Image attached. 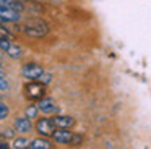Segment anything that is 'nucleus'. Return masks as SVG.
I'll list each match as a JSON object with an SVG mask.
<instances>
[{
    "label": "nucleus",
    "instance_id": "obj_17",
    "mask_svg": "<svg viewBox=\"0 0 151 149\" xmlns=\"http://www.w3.org/2000/svg\"><path fill=\"white\" fill-rule=\"evenodd\" d=\"M50 80H52V74H50V73H46V71H44V74L39 78V81H41V83H44V84H49Z\"/></svg>",
    "mask_w": 151,
    "mask_h": 149
},
{
    "label": "nucleus",
    "instance_id": "obj_8",
    "mask_svg": "<svg viewBox=\"0 0 151 149\" xmlns=\"http://www.w3.org/2000/svg\"><path fill=\"white\" fill-rule=\"evenodd\" d=\"M54 123H55L57 128H72V126H75V118L70 115H55L52 117Z\"/></svg>",
    "mask_w": 151,
    "mask_h": 149
},
{
    "label": "nucleus",
    "instance_id": "obj_13",
    "mask_svg": "<svg viewBox=\"0 0 151 149\" xmlns=\"http://www.w3.org/2000/svg\"><path fill=\"white\" fill-rule=\"evenodd\" d=\"M0 39H7V41H15V36L8 31L7 28H4V24H0Z\"/></svg>",
    "mask_w": 151,
    "mask_h": 149
},
{
    "label": "nucleus",
    "instance_id": "obj_10",
    "mask_svg": "<svg viewBox=\"0 0 151 149\" xmlns=\"http://www.w3.org/2000/svg\"><path fill=\"white\" fill-rule=\"evenodd\" d=\"M29 148L31 149H52L54 144L49 141V139H46V136H44V138L31 139V141H29Z\"/></svg>",
    "mask_w": 151,
    "mask_h": 149
},
{
    "label": "nucleus",
    "instance_id": "obj_11",
    "mask_svg": "<svg viewBox=\"0 0 151 149\" xmlns=\"http://www.w3.org/2000/svg\"><path fill=\"white\" fill-rule=\"evenodd\" d=\"M0 5L12 8V10H17V11H23L24 10V3L21 0H0Z\"/></svg>",
    "mask_w": 151,
    "mask_h": 149
},
{
    "label": "nucleus",
    "instance_id": "obj_6",
    "mask_svg": "<svg viewBox=\"0 0 151 149\" xmlns=\"http://www.w3.org/2000/svg\"><path fill=\"white\" fill-rule=\"evenodd\" d=\"M0 18L5 23H17L21 19V11H17V10H12V8L0 5Z\"/></svg>",
    "mask_w": 151,
    "mask_h": 149
},
{
    "label": "nucleus",
    "instance_id": "obj_7",
    "mask_svg": "<svg viewBox=\"0 0 151 149\" xmlns=\"http://www.w3.org/2000/svg\"><path fill=\"white\" fill-rule=\"evenodd\" d=\"M73 138V133L68 131V128H57L52 135V139L59 144H70Z\"/></svg>",
    "mask_w": 151,
    "mask_h": 149
},
{
    "label": "nucleus",
    "instance_id": "obj_12",
    "mask_svg": "<svg viewBox=\"0 0 151 149\" xmlns=\"http://www.w3.org/2000/svg\"><path fill=\"white\" fill-rule=\"evenodd\" d=\"M12 148L15 149H24V148H29V141L26 138H17L12 144Z\"/></svg>",
    "mask_w": 151,
    "mask_h": 149
},
{
    "label": "nucleus",
    "instance_id": "obj_15",
    "mask_svg": "<svg viewBox=\"0 0 151 149\" xmlns=\"http://www.w3.org/2000/svg\"><path fill=\"white\" fill-rule=\"evenodd\" d=\"M81 143H83V136L73 133V138H72V141H70V146H80Z\"/></svg>",
    "mask_w": 151,
    "mask_h": 149
},
{
    "label": "nucleus",
    "instance_id": "obj_14",
    "mask_svg": "<svg viewBox=\"0 0 151 149\" xmlns=\"http://www.w3.org/2000/svg\"><path fill=\"white\" fill-rule=\"evenodd\" d=\"M37 112H39V107H37L36 104H31V105H28V109H26V117L28 118H36Z\"/></svg>",
    "mask_w": 151,
    "mask_h": 149
},
{
    "label": "nucleus",
    "instance_id": "obj_9",
    "mask_svg": "<svg viewBox=\"0 0 151 149\" xmlns=\"http://www.w3.org/2000/svg\"><path fill=\"white\" fill-rule=\"evenodd\" d=\"M15 130H17L18 133H23V135L29 133L31 130H33L31 120L28 118V117H18V118L15 120Z\"/></svg>",
    "mask_w": 151,
    "mask_h": 149
},
{
    "label": "nucleus",
    "instance_id": "obj_2",
    "mask_svg": "<svg viewBox=\"0 0 151 149\" xmlns=\"http://www.w3.org/2000/svg\"><path fill=\"white\" fill-rule=\"evenodd\" d=\"M46 86L47 84L41 83L39 80H33L24 86V96L29 100H41L46 96Z\"/></svg>",
    "mask_w": 151,
    "mask_h": 149
},
{
    "label": "nucleus",
    "instance_id": "obj_1",
    "mask_svg": "<svg viewBox=\"0 0 151 149\" xmlns=\"http://www.w3.org/2000/svg\"><path fill=\"white\" fill-rule=\"evenodd\" d=\"M20 31H23L29 37H44L49 32V24L41 18H31L28 21H24L20 26Z\"/></svg>",
    "mask_w": 151,
    "mask_h": 149
},
{
    "label": "nucleus",
    "instance_id": "obj_20",
    "mask_svg": "<svg viewBox=\"0 0 151 149\" xmlns=\"http://www.w3.org/2000/svg\"><path fill=\"white\" fill-rule=\"evenodd\" d=\"M0 68H2V65H0Z\"/></svg>",
    "mask_w": 151,
    "mask_h": 149
},
{
    "label": "nucleus",
    "instance_id": "obj_19",
    "mask_svg": "<svg viewBox=\"0 0 151 149\" xmlns=\"http://www.w3.org/2000/svg\"><path fill=\"white\" fill-rule=\"evenodd\" d=\"M2 135H4L5 138H12V136L15 135V131H13V130H12V128H8V130H5V131L2 133Z\"/></svg>",
    "mask_w": 151,
    "mask_h": 149
},
{
    "label": "nucleus",
    "instance_id": "obj_4",
    "mask_svg": "<svg viewBox=\"0 0 151 149\" xmlns=\"http://www.w3.org/2000/svg\"><path fill=\"white\" fill-rule=\"evenodd\" d=\"M21 74H23L26 80H39L44 74V68L37 63H26L21 68Z\"/></svg>",
    "mask_w": 151,
    "mask_h": 149
},
{
    "label": "nucleus",
    "instance_id": "obj_18",
    "mask_svg": "<svg viewBox=\"0 0 151 149\" xmlns=\"http://www.w3.org/2000/svg\"><path fill=\"white\" fill-rule=\"evenodd\" d=\"M8 148H10V144L7 143V138L0 133V149H8Z\"/></svg>",
    "mask_w": 151,
    "mask_h": 149
},
{
    "label": "nucleus",
    "instance_id": "obj_16",
    "mask_svg": "<svg viewBox=\"0 0 151 149\" xmlns=\"http://www.w3.org/2000/svg\"><path fill=\"white\" fill-rule=\"evenodd\" d=\"M8 112H10V110H8V107L5 105L4 102H0V120L7 118V117H8Z\"/></svg>",
    "mask_w": 151,
    "mask_h": 149
},
{
    "label": "nucleus",
    "instance_id": "obj_3",
    "mask_svg": "<svg viewBox=\"0 0 151 149\" xmlns=\"http://www.w3.org/2000/svg\"><path fill=\"white\" fill-rule=\"evenodd\" d=\"M57 130L55 123H54L52 118H47V117H44V118H39L36 122V131L39 133L41 136H46V138H49V136L54 135V131Z\"/></svg>",
    "mask_w": 151,
    "mask_h": 149
},
{
    "label": "nucleus",
    "instance_id": "obj_5",
    "mask_svg": "<svg viewBox=\"0 0 151 149\" xmlns=\"http://www.w3.org/2000/svg\"><path fill=\"white\" fill-rule=\"evenodd\" d=\"M37 107H39L41 112L47 113V115H50V113H59V110H60V107L57 105L55 100L52 97H46V96L37 102Z\"/></svg>",
    "mask_w": 151,
    "mask_h": 149
}]
</instances>
